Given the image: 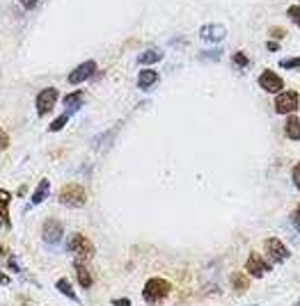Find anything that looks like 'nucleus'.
Instances as JSON below:
<instances>
[{"instance_id":"f257e3e1","label":"nucleus","mask_w":300,"mask_h":306,"mask_svg":"<svg viewBox=\"0 0 300 306\" xmlns=\"http://www.w3.org/2000/svg\"><path fill=\"white\" fill-rule=\"evenodd\" d=\"M170 290H172V286H170V281H167V279L154 277V279H149V281L144 283L142 297L149 301V304H161V301L170 295Z\"/></svg>"},{"instance_id":"f03ea898","label":"nucleus","mask_w":300,"mask_h":306,"mask_svg":"<svg viewBox=\"0 0 300 306\" xmlns=\"http://www.w3.org/2000/svg\"><path fill=\"white\" fill-rule=\"evenodd\" d=\"M67 249H69L71 254L76 256V260H80V263L94 258V245H92V240H89V237L83 235V233H74V235L69 237V245H67Z\"/></svg>"},{"instance_id":"7ed1b4c3","label":"nucleus","mask_w":300,"mask_h":306,"mask_svg":"<svg viewBox=\"0 0 300 306\" xmlns=\"http://www.w3.org/2000/svg\"><path fill=\"white\" fill-rule=\"evenodd\" d=\"M85 201H87V192H85L83 185H78V183H69V185L62 187V192H60V203L62 206L78 208V206H85Z\"/></svg>"},{"instance_id":"20e7f679","label":"nucleus","mask_w":300,"mask_h":306,"mask_svg":"<svg viewBox=\"0 0 300 306\" xmlns=\"http://www.w3.org/2000/svg\"><path fill=\"white\" fill-rule=\"evenodd\" d=\"M300 105V96L298 91L289 89V91H280L275 98V112L277 114H293Z\"/></svg>"},{"instance_id":"39448f33","label":"nucleus","mask_w":300,"mask_h":306,"mask_svg":"<svg viewBox=\"0 0 300 306\" xmlns=\"http://www.w3.org/2000/svg\"><path fill=\"white\" fill-rule=\"evenodd\" d=\"M263 249H266L268 258H271L273 263H282V260L289 258V247H286L280 237H268V240L263 242Z\"/></svg>"},{"instance_id":"423d86ee","label":"nucleus","mask_w":300,"mask_h":306,"mask_svg":"<svg viewBox=\"0 0 300 306\" xmlns=\"http://www.w3.org/2000/svg\"><path fill=\"white\" fill-rule=\"evenodd\" d=\"M57 98H60V94H57V89H53V87H46V89L39 91L37 94V114L39 117L51 112V110L55 108Z\"/></svg>"},{"instance_id":"0eeeda50","label":"nucleus","mask_w":300,"mask_h":306,"mask_svg":"<svg viewBox=\"0 0 300 306\" xmlns=\"http://www.w3.org/2000/svg\"><path fill=\"white\" fill-rule=\"evenodd\" d=\"M97 73V62L94 59H87V62L78 64V66L74 69V71L69 73V78H67V82H71V85H80V82L89 80V78Z\"/></svg>"},{"instance_id":"6e6552de","label":"nucleus","mask_w":300,"mask_h":306,"mask_svg":"<svg viewBox=\"0 0 300 306\" xmlns=\"http://www.w3.org/2000/svg\"><path fill=\"white\" fill-rule=\"evenodd\" d=\"M245 267H248V272L252 274L254 279H261V277H266V274H268L271 263H266V258H263L261 254L252 251V254L248 256V263H245Z\"/></svg>"},{"instance_id":"1a4fd4ad","label":"nucleus","mask_w":300,"mask_h":306,"mask_svg":"<svg viewBox=\"0 0 300 306\" xmlns=\"http://www.w3.org/2000/svg\"><path fill=\"white\" fill-rule=\"evenodd\" d=\"M259 85H261V89H266L268 94H280L282 87H284V80H282L275 71L266 69V71H261V76H259Z\"/></svg>"},{"instance_id":"9d476101","label":"nucleus","mask_w":300,"mask_h":306,"mask_svg":"<svg viewBox=\"0 0 300 306\" xmlns=\"http://www.w3.org/2000/svg\"><path fill=\"white\" fill-rule=\"evenodd\" d=\"M62 235H65V228H62V224L57 222V219H46L44 222V228H42V237L44 242H48V245H57V242L62 240Z\"/></svg>"},{"instance_id":"9b49d317","label":"nucleus","mask_w":300,"mask_h":306,"mask_svg":"<svg viewBox=\"0 0 300 306\" xmlns=\"http://www.w3.org/2000/svg\"><path fill=\"white\" fill-rule=\"evenodd\" d=\"M199 37H202V41H206V44H220L227 37V27L220 25V23H208V25H204L202 30H199Z\"/></svg>"},{"instance_id":"f8f14e48","label":"nucleus","mask_w":300,"mask_h":306,"mask_svg":"<svg viewBox=\"0 0 300 306\" xmlns=\"http://www.w3.org/2000/svg\"><path fill=\"white\" fill-rule=\"evenodd\" d=\"M156 82H158V73L154 71V69H144V71H140V76H138V87H140V89L149 91L152 87H156Z\"/></svg>"},{"instance_id":"ddd939ff","label":"nucleus","mask_w":300,"mask_h":306,"mask_svg":"<svg viewBox=\"0 0 300 306\" xmlns=\"http://www.w3.org/2000/svg\"><path fill=\"white\" fill-rule=\"evenodd\" d=\"M163 59V50L161 48H147L144 53L138 55V64H142V66H152V64L161 62Z\"/></svg>"},{"instance_id":"4468645a","label":"nucleus","mask_w":300,"mask_h":306,"mask_svg":"<svg viewBox=\"0 0 300 306\" xmlns=\"http://www.w3.org/2000/svg\"><path fill=\"white\" fill-rule=\"evenodd\" d=\"M74 269H76V277H78V283H80V286H83V288H92L94 279H92V274H89V269L85 267V263L76 260V263H74Z\"/></svg>"},{"instance_id":"2eb2a0df","label":"nucleus","mask_w":300,"mask_h":306,"mask_svg":"<svg viewBox=\"0 0 300 306\" xmlns=\"http://www.w3.org/2000/svg\"><path fill=\"white\" fill-rule=\"evenodd\" d=\"M62 103H65V108H67V112H76V110L83 105V91H71L69 96H65L62 98Z\"/></svg>"},{"instance_id":"dca6fc26","label":"nucleus","mask_w":300,"mask_h":306,"mask_svg":"<svg viewBox=\"0 0 300 306\" xmlns=\"http://www.w3.org/2000/svg\"><path fill=\"white\" fill-rule=\"evenodd\" d=\"M48 192H51V181H48V178H42V183L37 185V190H35L33 199H30V201H33V206H39V203H42V201L48 196Z\"/></svg>"},{"instance_id":"f3484780","label":"nucleus","mask_w":300,"mask_h":306,"mask_svg":"<svg viewBox=\"0 0 300 306\" xmlns=\"http://www.w3.org/2000/svg\"><path fill=\"white\" fill-rule=\"evenodd\" d=\"M284 135L289 140H300V117H289L284 123Z\"/></svg>"},{"instance_id":"a211bd4d","label":"nucleus","mask_w":300,"mask_h":306,"mask_svg":"<svg viewBox=\"0 0 300 306\" xmlns=\"http://www.w3.org/2000/svg\"><path fill=\"white\" fill-rule=\"evenodd\" d=\"M10 201H12V194H10V192H5L3 187H0V219L5 222V226H12V222H10V213H7V206H10Z\"/></svg>"},{"instance_id":"6ab92c4d","label":"nucleus","mask_w":300,"mask_h":306,"mask_svg":"<svg viewBox=\"0 0 300 306\" xmlns=\"http://www.w3.org/2000/svg\"><path fill=\"white\" fill-rule=\"evenodd\" d=\"M229 281H231V288H234V292H245V290L250 288V281H248V277H245L243 272H231Z\"/></svg>"},{"instance_id":"aec40b11","label":"nucleus","mask_w":300,"mask_h":306,"mask_svg":"<svg viewBox=\"0 0 300 306\" xmlns=\"http://www.w3.org/2000/svg\"><path fill=\"white\" fill-rule=\"evenodd\" d=\"M55 288L67 297V299H76V292H74V288H71V281H69V279H60V281L55 283Z\"/></svg>"},{"instance_id":"412c9836","label":"nucleus","mask_w":300,"mask_h":306,"mask_svg":"<svg viewBox=\"0 0 300 306\" xmlns=\"http://www.w3.org/2000/svg\"><path fill=\"white\" fill-rule=\"evenodd\" d=\"M231 62H234L236 69H248L250 66V57L243 53V50H236V53L231 55Z\"/></svg>"},{"instance_id":"4be33fe9","label":"nucleus","mask_w":300,"mask_h":306,"mask_svg":"<svg viewBox=\"0 0 300 306\" xmlns=\"http://www.w3.org/2000/svg\"><path fill=\"white\" fill-rule=\"evenodd\" d=\"M69 117H71V114H69V112H65V114H60V117H57V119H55V121H53V123H51V126H48V130H51V132H57V130H62V128H65V126H67V121H69Z\"/></svg>"},{"instance_id":"5701e85b","label":"nucleus","mask_w":300,"mask_h":306,"mask_svg":"<svg viewBox=\"0 0 300 306\" xmlns=\"http://www.w3.org/2000/svg\"><path fill=\"white\" fill-rule=\"evenodd\" d=\"M286 16H289L295 25H300V5H291V7L286 9Z\"/></svg>"},{"instance_id":"b1692460","label":"nucleus","mask_w":300,"mask_h":306,"mask_svg":"<svg viewBox=\"0 0 300 306\" xmlns=\"http://www.w3.org/2000/svg\"><path fill=\"white\" fill-rule=\"evenodd\" d=\"M282 69H300V57H286L280 62Z\"/></svg>"},{"instance_id":"393cba45","label":"nucleus","mask_w":300,"mask_h":306,"mask_svg":"<svg viewBox=\"0 0 300 306\" xmlns=\"http://www.w3.org/2000/svg\"><path fill=\"white\" fill-rule=\"evenodd\" d=\"M291 222H293V226L300 231V203L295 206V208H293V213H291Z\"/></svg>"},{"instance_id":"a878e982","label":"nucleus","mask_w":300,"mask_h":306,"mask_svg":"<svg viewBox=\"0 0 300 306\" xmlns=\"http://www.w3.org/2000/svg\"><path fill=\"white\" fill-rule=\"evenodd\" d=\"M291 178H293V185L300 190V162L293 164V172H291Z\"/></svg>"},{"instance_id":"bb28decb","label":"nucleus","mask_w":300,"mask_h":306,"mask_svg":"<svg viewBox=\"0 0 300 306\" xmlns=\"http://www.w3.org/2000/svg\"><path fill=\"white\" fill-rule=\"evenodd\" d=\"M220 50H208V53H199V59H220Z\"/></svg>"},{"instance_id":"cd10ccee","label":"nucleus","mask_w":300,"mask_h":306,"mask_svg":"<svg viewBox=\"0 0 300 306\" xmlns=\"http://www.w3.org/2000/svg\"><path fill=\"white\" fill-rule=\"evenodd\" d=\"M271 35H273V37H275V39H282V37H284V35H286V32H284V30H282V27H271Z\"/></svg>"},{"instance_id":"c85d7f7f","label":"nucleus","mask_w":300,"mask_h":306,"mask_svg":"<svg viewBox=\"0 0 300 306\" xmlns=\"http://www.w3.org/2000/svg\"><path fill=\"white\" fill-rule=\"evenodd\" d=\"M112 304L115 306H131V301L126 299V297H119V299H112Z\"/></svg>"},{"instance_id":"c756f323","label":"nucleus","mask_w":300,"mask_h":306,"mask_svg":"<svg viewBox=\"0 0 300 306\" xmlns=\"http://www.w3.org/2000/svg\"><path fill=\"white\" fill-rule=\"evenodd\" d=\"M5 258H10V251H7V247L0 242V260H5Z\"/></svg>"},{"instance_id":"7c9ffc66","label":"nucleus","mask_w":300,"mask_h":306,"mask_svg":"<svg viewBox=\"0 0 300 306\" xmlns=\"http://www.w3.org/2000/svg\"><path fill=\"white\" fill-rule=\"evenodd\" d=\"M21 5H23L25 9H33L35 5H37V0H21Z\"/></svg>"},{"instance_id":"2f4dec72","label":"nucleus","mask_w":300,"mask_h":306,"mask_svg":"<svg viewBox=\"0 0 300 306\" xmlns=\"http://www.w3.org/2000/svg\"><path fill=\"white\" fill-rule=\"evenodd\" d=\"M268 50H273V53H275V50H280V44H277L275 39H273V41H268Z\"/></svg>"},{"instance_id":"473e14b6","label":"nucleus","mask_w":300,"mask_h":306,"mask_svg":"<svg viewBox=\"0 0 300 306\" xmlns=\"http://www.w3.org/2000/svg\"><path fill=\"white\" fill-rule=\"evenodd\" d=\"M0 146H3V149L7 146V135H5V132H0Z\"/></svg>"},{"instance_id":"72a5a7b5","label":"nucleus","mask_w":300,"mask_h":306,"mask_svg":"<svg viewBox=\"0 0 300 306\" xmlns=\"http://www.w3.org/2000/svg\"><path fill=\"white\" fill-rule=\"evenodd\" d=\"M0 226H3V219H0Z\"/></svg>"}]
</instances>
